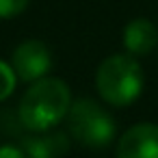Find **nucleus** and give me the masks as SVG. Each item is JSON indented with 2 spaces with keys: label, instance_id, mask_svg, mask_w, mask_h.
I'll use <instances>...</instances> for the list:
<instances>
[{
  "label": "nucleus",
  "instance_id": "obj_1",
  "mask_svg": "<svg viewBox=\"0 0 158 158\" xmlns=\"http://www.w3.org/2000/svg\"><path fill=\"white\" fill-rule=\"evenodd\" d=\"M72 106L69 87L61 78H41L33 82L20 100V121L33 132H46L67 117Z\"/></svg>",
  "mask_w": 158,
  "mask_h": 158
},
{
  "label": "nucleus",
  "instance_id": "obj_2",
  "mask_svg": "<svg viewBox=\"0 0 158 158\" xmlns=\"http://www.w3.org/2000/svg\"><path fill=\"white\" fill-rule=\"evenodd\" d=\"M95 87L110 106H130L143 91V69L130 54H113L104 59L95 72Z\"/></svg>",
  "mask_w": 158,
  "mask_h": 158
},
{
  "label": "nucleus",
  "instance_id": "obj_3",
  "mask_svg": "<svg viewBox=\"0 0 158 158\" xmlns=\"http://www.w3.org/2000/svg\"><path fill=\"white\" fill-rule=\"evenodd\" d=\"M67 130L80 145L106 147L115 136V121L100 104L80 98L67 110Z\"/></svg>",
  "mask_w": 158,
  "mask_h": 158
},
{
  "label": "nucleus",
  "instance_id": "obj_4",
  "mask_svg": "<svg viewBox=\"0 0 158 158\" xmlns=\"http://www.w3.org/2000/svg\"><path fill=\"white\" fill-rule=\"evenodd\" d=\"M50 65H52L50 50L39 39H28L20 44L11 54V69L24 82H37L46 78V74L50 72Z\"/></svg>",
  "mask_w": 158,
  "mask_h": 158
},
{
  "label": "nucleus",
  "instance_id": "obj_5",
  "mask_svg": "<svg viewBox=\"0 0 158 158\" xmlns=\"http://www.w3.org/2000/svg\"><path fill=\"white\" fill-rule=\"evenodd\" d=\"M117 158H158V126L136 123L117 143Z\"/></svg>",
  "mask_w": 158,
  "mask_h": 158
},
{
  "label": "nucleus",
  "instance_id": "obj_6",
  "mask_svg": "<svg viewBox=\"0 0 158 158\" xmlns=\"http://www.w3.org/2000/svg\"><path fill=\"white\" fill-rule=\"evenodd\" d=\"M121 41H123L126 54H130L134 59L145 56L158 46V28L154 22L145 20V18H136L126 24Z\"/></svg>",
  "mask_w": 158,
  "mask_h": 158
},
{
  "label": "nucleus",
  "instance_id": "obj_7",
  "mask_svg": "<svg viewBox=\"0 0 158 158\" xmlns=\"http://www.w3.org/2000/svg\"><path fill=\"white\" fill-rule=\"evenodd\" d=\"M67 136L61 132L26 136L22 141V152L26 154V158H59L67 152Z\"/></svg>",
  "mask_w": 158,
  "mask_h": 158
},
{
  "label": "nucleus",
  "instance_id": "obj_8",
  "mask_svg": "<svg viewBox=\"0 0 158 158\" xmlns=\"http://www.w3.org/2000/svg\"><path fill=\"white\" fill-rule=\"evenodd\" d=\"M15 89V74L11 69V65L0 61V102L7 100Z\"/></svg>",
  "mask_w": 158,
  "mask_h": 158
},
{
  "label": "nucleus",
  "instance_id": "obj_9",
  "mask_svg": "<svg viewBox=\"0 0 158 158\" xmlns=\"http://www.w3.org/2000/svg\"><path fill=\"white\" fill-rule=\"evenodd\" d=\"M28 7V0H0V20L20 15Z\"/></svg>",
  "mask_w": 158,
  "mask_h": 158
},
{
  "label": "nucleus",
  "instance_id": "obj_10",
  "mask_svg": "<svg viewBox=\"0 0 158 158\" xmlns=\"http://www.w3.org/2000/svg\"><path fill=\"white\" fill-rule=\"evenodd\" d=\"M0 158H26V154L15 145H2L0 147Z\"/></svg>",
  "mask_w": 158,
  "mask_h": 158
}]
</instances>
